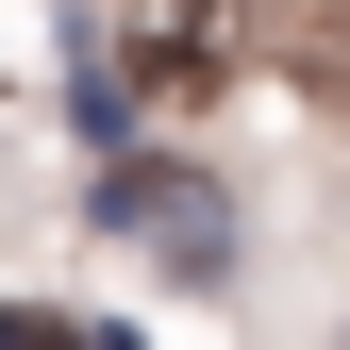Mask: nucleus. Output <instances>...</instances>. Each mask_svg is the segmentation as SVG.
Returning <instances> with one entry per match:
<instances>
[{
    "label": "nucleus",
    "instance_id": "obj_1",
    "mask_svg": "<svg viewBox=\"0 0 350 350\" xmlns=\"http://www.w3.org/2000/svg\"><path fill=\"white\" fill-rule=\"evenodd\" d=\"M100 234H117V250H150V267H184V284L234 267V200H217L200 167H150V150H117V167H100Z\"/></svg>",
    "mask_w": 350,
    "mask_h": 350
},
{
    "label": "nucleus",
    "instance_id": "obj_2",
    "mask_svg": "<svg viewBox=\"0 0 350 350\" xmlns=\"http://www.w3.org/2000/svg\"><path fill=\"white\" fill-rule=\"evenodd\" d=\"M0 350H134V334H100V317H17V300H0Z\"/></svg>",
    "mask_w": 350,
    "mask_h": 350
}]
</instances>
